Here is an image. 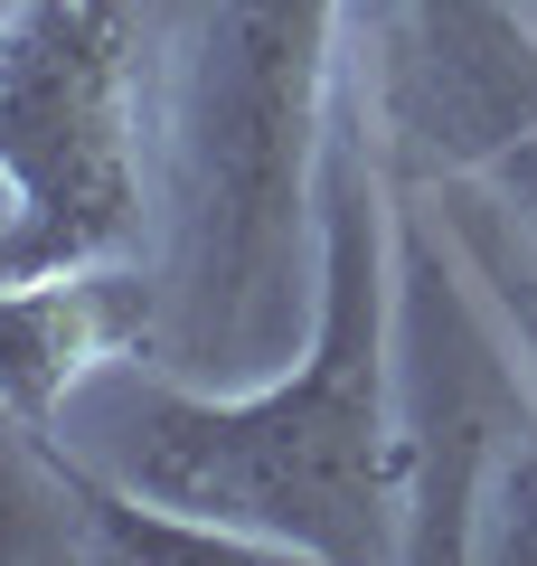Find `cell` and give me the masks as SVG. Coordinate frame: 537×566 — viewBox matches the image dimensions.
<instances>
[{
    "instance_id": "6da1fadb",
    "label": "cell",
    "mask_w": 537,
    "mask_h": 566,
    "mask_svg": "<svg viewBox=\"0 0 537 566\" xmlns=\"http://www.w3.org/2000/svg\"><path fill=\"white\" fill-rule=\"evenodd\" d=\"M57 434L141 501L208 520L264 557L368 566L406 557V424H397V170L358 66H339L320 142V303L302 349L255 387H199L160 359L85 378Z\"/></svg>"
},
{
    "instance_id": "7a4b0ae2",
    "label": "cell",
    "mask_w": 537,
    "mask_h": 566,
    "mask_svg": "<svg viewBox=\"0 0 537 566\" xmlns=\"http://www.w3.org/2000/svg\"><path fill=\"white\" fill-rule=\"evenodd\" d=\"M349 0H199L160 104V349L170 378L255 387L320 303V142Z\"/></svg>"
},
{
    "instance_id": "3957f363",
    "label": "cell",
    "mask_w": 537,
    "mask_h": 566,
    "mask_svg": "<svg viewBox=\"0 0 537 566\" xmlns=\"http://www.w3.org/2000/svg\"><path fill=\"white\" fill-rule=\"evenodd\" d=\"M141 0H0V283L151 245Z\"/></svg>"
},
{
    "instance_id": "277c9868",
    "label": "cell",
    "mask_w": 537,
    "mask_h": 566,
    "mask_svg": "<svg viewBox=\"0 0 537 566\" xmlns=\"http://www.w3.org/2000/svg\"><path fill=\"white\" fill-rule=\"evenodd\" d=\"M537 416L499 312L462 274L424 189L397 180V424H406V557H472L481 491Z\"/></svg>"
},
{
    "instance_id": "5b68a950",
    "label": "cell",
    "mask_w": 537,
    "mask_h": 566,
    "mask_svg": "<svg viewBox=\"0 0 537 566\" xmlns=\"http://www.w3.org/2000/svg\"><path fill=\"white\" fill-rule=\"evenodd\" d=\"M397 180H481L537 142V0H349Z\"/></svg>"
},
{
    "instance_id": "8992f818",
    "label": "cell",
    "mask_w": 537,
    "mask_h": 566,
    "mask_svg": "<svg viewBox=\"0 0 537 566\" xmlns=\"http://www.w3.org/2000/svg\"><path fill=\"white\" fill-rule=\"evenodd\" d=\"M160 349V274L151 264H76V274L0 283V397L57 434L85 378Z\"/></svg>"
},
{
    "instance_id": "52a82bcc",
    "label": "cell",
    "mask_w": 537,
    "mask_h": 566,
    "mask_svg": "<svg viewBox=\"0 0 537 566\" xmlns=\"http://www.w3.org/2000/svg\"><path fill=\"white\" fill-rule=\"evenodd\" d=\"M48 557H95L85 463L66 453V434L29 424L0 397V566H48Z\"/></svg>"
},
{
    "instance_id": "ba28073f",
    "label": "cell",
    "mask_w": 537,
    "mask_h": 566,
    "mask_svg": "<svg viewBox=\"0 0 537 566\" xmlns=\"http://www.w3.org/2000/svg\"><path fill=\"white\" fill-rule=\"evenodd\" d=\"M406 189H424V208L443 218L462 274L481 283V303L499 312V331H509L518 368H528V387H537V237L472 180H406Z\"/></svg>"
},
{
    "instance_id": "9c48e42d",
    "label": "cell",
    "mask_w": 537,
    "mask_h": 566,
    "mask_svg": "<svg viewBox=\"0 0 537 566\" xmlns=\"http://www.w3.org/2000/svg\"><path fill=\"white\" fill-rule=\"evenodd\" d=\"M472 557H499V566H537V416L509 434L491 491H481V538Z\"/></svg>"
}]
</instances>
